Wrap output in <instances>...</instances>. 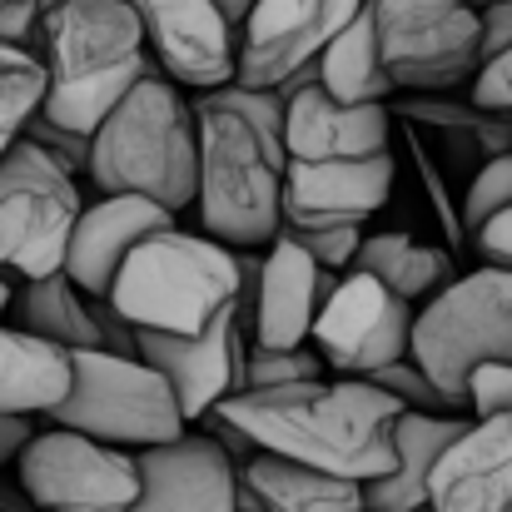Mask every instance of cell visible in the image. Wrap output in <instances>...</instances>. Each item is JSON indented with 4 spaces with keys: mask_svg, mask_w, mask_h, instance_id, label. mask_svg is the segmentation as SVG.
Masks as SVG:
<instances>
[{
    "mask_svg": "<svg viewBox=\"0 0 512 512\" xmlns=\"http://www.w3.org/2000/svg\"><path fill=\"white\" fill-rule=\"evenodd\" d=\"M353 269H368L378 274L393 294H403L408 304H428L453 274V254L438 249V244H423L413 234H398V229H383V234H363V249L353 259Z\"/></svg>",
    "mask_w": 512,
    "mask_h": 512,
    "instance_id": "25",
    "label": "cell"
},
{
    "mask_svg": "<svg viewBox=\"0 0 512 512\" xmlns=\"http://www.w3.org/2000/svg\"><path fill=\"white\" fill-rule=\"evenodd\" d=\"M428 512H512V418H468L433 463Z\"/></svg>",
    "mask_w": 512,
    "mask_h": 512,
    "instance_id": "18",
    "label": "cell"
},
{
    "mask_svg": "<svg viewBox=\"0 0 512 512\" xmlns=\"http://www.w3.org/2000/svg\"><path fill=\"white\" fill-rule=\"evenodd\" d=\"M70 393L40 418L60 428H80L90 438L120 443V448H155L189 428L184 403L174 383L145 363L140 353H110V348H75L70 353Z\"/></svg>",
    "mask_w": 512,
    "mask_h": 512,
    "instance_id": "6",
    "label": "cell"
},
{
    "mask_svg": "<svg viewBox=\"0 0 512 512\" xmlns=\"http://www.w3.org/2000/svg\"><path fill=\"white\" fill-rule=\"evenodd\" d=\"M15 473L40 512L60 508H120L130 512L140 498V453L90 438L80 428L35 423L30 443L15 458Z\"/></svg>",
    "mask_w": 512,
    "mask_h": 512,
    "instance_id": "10",
    "label": "cell"
},
{
    "mask_svg": "<svg viewBox=\"0 0 512 512\" xmlns=\"http://www.w3.org/2000/svg\"><path fill=\"white\" fill-rule=\"evenodd\" d=\"M80 209V174L65 170L40 140L20 135L0 155V269H15L20 279L65 269Z\"/></svg>",
    "mask_w": 512,
    "mask_h": 512,
    "instance_id": "8",
    "label": "cell"
},
{
    "mask_svg": "<svg viewBox=\"0 0 512 512\" xmlns=\"http://www.w3.org/2000/svg\"><path fill=\"white\" fill-rule=\"evenodd\" d=\"M40 418H20V413H0V468H15L20 448L30 443Z\"/></svg>",
    "mask_w": 512,
    "mask_h": 512,
    "instance_id": "38",
    "label": "cell"
},
{
    "mask_svg": "<svg viewBox=\"0 0 512 512\" xmlns=\"http://www.w3.org/2000/svg\"><path fill=\"white\" fill-rule=\"evenodd\" d=\"M130 512H239V458L209 428L140 448V498Z\"/></svg>",
    "mask_w": 512,
    "mask_h": 512,
    "instance_id": "15",
    "label": "cell"
},
{
    "mask_svg": "<svg viewBox=\"0 0 512 512\" xmlns=\"http://www.w3.org/2000/svg\"><path fill=\"white\" fill-rule=\"evenodd\" d=\"M468 5H478V10H483V5H493V0H468Z\"/></svg>",
    "mask_w": 512,
    "mask_h": 512,
    "instance_id": "43",
    "label": "cell"
},
{
    "mask_svg": "<svg viewBox=\"0 0 512 512\" xmlns=\"http://www.w3.org/2000/svg\"><path fill=\"white\" fill-rule=\"evenodd\" d=\"M214 413L239 423L254 448L368 483L393 468V428L408 408L373 378L339 373L334 383L309 378L284 388H239Z\"/></svg>",
    "mask_w": 512,
    "mask_h": 512,
    "instance_id": "2",
    "label": "cell"
},
{
    "mask_svg": "<svg viewBox=\"0 0 512 512\" xmlns=\"http://www.w3.org/2000/svg\"><path fill=\"white\" fill-rule=\"evenodd\" d=\"M363 0H259L239 30V85L274 90L294 70L314 65L324 45L358 15Z\"/></svg>",
    "mask_w": 512,
    "mask_h": 512,
    "instance_id": "13",
    "label": "cell"
},
{
    "mask_svg": "<svg viewBox=\"0 0 512 512\" xmlns=\"http://www.w3.org/2000/svg\"><path fill=\"white\" fill-rule=\"evenodd\" d=\"M249 343H254V319L249 309L234 299L229 309H219L204 329L170 334V329H140V358L155 363L174 383L184 418L199 423L204 413H214L229 393L244 388V363H249Z\"/></svg>",
    "mask_w": 512,
    "mask_h": 512,
    "instance_id": "12",
    "label": "cell"
},
{
    "mask_svg": "<svg viewBox=\"0 0 512 512\" xmlns=\"http://www.w3.org/2000/svg\"><path fill=\"white\" fill-rule=\"evenodd\" d=\"M35 55L50 70L40 110L85 135H95L125 90L155 70L140 10L130 0H50L40 15Z\"/></svg>",
    "mask_w": 512,
    "mask_h": 512,
    "instance_id": "3",
    "label": "cell"
},
{
    "mask_svg": "<svg viewBox=\"0 0 512 512\" xmlns=\"http://www.w3.org/2000/svg\"><path fill=\"white\" fill-rule=\"evenodd\" d=\"M199 120L184 85L160 65L125 90V100L95 125L90 184L100 194H150L170 209L194 204Z\"/></svg>",
    "mask_w": 512,
    "mask_h": 512,
    "instance_id": "4",
    "label": "cell"
},
{
    "mask_svg": "<svg viewBox=\"0 0 512 512\" xmlns=\"http://www.w3.org/2000/svg\"><path fill=\"white\" fill-rule=\"evenodd\" d=\"M45 5H50V0H45Z\"/></svg>",
    "mask_w": 512,
    "mask_h": 512,
    "instance_id": "44",
    "label": "cell"
},
{
    "mask_svg": "<svg viewBox=\"0 0 512 512\" xmlns=\"http://www.w3.org/2000/svg\"><path fill=\"white\" fill-rule=\"evenodd\" d=\"M289 229V224H284ZM324 269H353L358 249H363V224H324V229H289Z\"/></svg>",
    "mask_w": 512,
    "mask_h": 512,
    "instance_id": "33",
    "label": "cell"
},
{
    "mask_svg": "<svg viewBox=\"0 0 512 512\" xmlns=\"http://www.w3.org/2000/svg\"><path fill=\"white\" fill-rule=\"evenodd\" d=\"M413 319H418V304L393 294L378 274L343 269L329 299L319 304L309 343L324 353L334 373L368 378L413 353Z\"/></svg>",
    "mask_w": 512,
    "mask_h": 512,
    "instance_id": "11",
    "label": "cell"
},
{
    "mask_svg": "<svg viewBox=\"0 0 512 512\" xmlns=\"http://www.w3.org/2000/svg\"><path fill=\"white\" fill-rule=\"evenodd\" d=\"M214 5H219V15L234 25V35H239V30L249 25V15H254V5H259V0H214Z\"/></svg>",
    "mask_w": 512,
    "mask_h": 512,
    "instance_id": "40",
    "label": "cell"
},
{
    "mask_svg": "<svg viewBox=\"0 0 512 512\" xmlns=\"http://www.w3.org/2000/svg\"><path fill=\"white\" fill-rule=\"evenodd\" d=\"M239 512H363V483L259 448L239 463Z\"/></svg>",
    "mask_w": 512,
    "mask_h": 512,
    "instance_id": "21",
    "label": "cell"
},
{
    "mask_svg": "<svg viewBox=\"0 0 512 512\" xmlns=\"http://www.w3.org/2000/svg\"><path fill=\"white\" fill-rule=\"evenodd\" d=\"M512 45V0H493L483 5V60L503 55Z\"/></svg>",
    "mask_w": 512,
    "mask_h": 512,
    "instance_id": "37",
    "label": "cell"
},
{
    "mask_svg": "<svg viewBox=\"0 0 512 512\" xmlns=\"http://www.w3.org/2000/svg\"><path fill=\"white\" fill-rule=\"evenodd\" d=\"M413 358L433 383L468 408V373L488 358H512V269L483 264L448 279L413 319Z\"/></svg>",
    "mask_w": 512,
    "mask_h": 512,
    "instance_id": "7",
    "label": "cell"
},
{
    "mask_svg": "<svg viewBox=\"0 0 512 512\" xmlns=\"http://www.w3.org/2000/svg\"><path fill=\"white\" fill-rule=\"evenodd\" d=\"M473 105L512 115V45L503 55H493V60L478 65V75H473Z\"/></svg>",
    "mask_w": 512,
    "mask_h": 512,
    "instance_id": "34",
    "label": "cell"
},
{
    "mask_svg": "<svg viewBox=\"0 0 512 512\" xmlns=\"http://www.w3.org/2000/svg\"><path fill=\"white\" fill-rule=\"evenodd\" d=\"M70 348L0 319V413L45 418L70 393Z\"/></svg>",
    "mask_w": 512,
    "mask_h": 512,
    "instance_id": "23",
    "label": "cell"
},
{
    "mask_svg": "<svg viewBox=\"0 0 512 512\" xmlns=\"http://www.w3.org/2000/svg\"><path fill=\"white\" fill-rule=\"evenodd\" d=\"M468 428L463 413L408 408L393 428V468L363 483V512H428V478L443 448Z\"/></svg>",
    "mask_w": 512,
    "mask_h": 512,
    "instance_id": "22",
    "label": "cell"
},
{
    "mask_svg": "<svg viewBox=\"0 0 512 512\" xmlns=\"http://www.w3.org/2000/svg\"><path fill=\"white\" fill-rule=\"evenodd\" d=\"M0 512H40V503L25 493L20 473H15V478H5V468H0Z\"/></svg>",
    "mask_w": 512,
    "mask_h": 512,
    "instance_id": "39",
    "label": "cell"
},
{
    "mask_svg": "<svg viewBox=\"0 0 512 512\" xmlns=\"http://www.w3.org/2000/svg\"><path fill=\"white\" fill-rule=\"evenodd\" d=\"M468 413L473 418H512V358H488L468 373Z\"/></svg>",
    "mask_w": 512,
    "mask_h": 512,
    "instance_id": "31",
    "label": "cell"
},
{
    "mask_svg": "<svg viewBox=\"0 0 512 512\" xmlns=\"http://www.w3.org/2000/svg\"><path fill=\"white\" fill-rule=\"evenodd\" d=\"M60 512H120V508H60Z\"/></svg>",
    "mask_w": 512,
    "mask_h": 512,
    "instance_id": "42",
    "label": "cell"
},
{
    "mask_svg": "<svg viewBox=\"0 0 512 512\" xmlns=\"http://www.w3.org/2000/svg\"><path fill=\"white\" fill-rule=\"evenodd\" d=\"M179 224V209L150 199V194H100L95 204L80 209L75 234H70V254H65V274L85 289V294H110L125 254L150 239L155 229Z\"/></svg>",
    "mask_w": 512,
    "mask_h": 512,
    "instance_id": "20",
    "label": "cell"
},
{
    "mask_svg": "<svg viewBox=\"0 0 512 512\" xmlns=\"http://www.w3.org/2000/svg\"><path fill=\"white\" fill-rule=\"evenodd\" d=\"M319 70H324V90L353 100V105H368V100H388L398 85L383 65V50H378V25H373V5L363 0L358 15L343 25L339 35L324 45L319 55Z\"/></svg>",
    "mask_w": 512,
    "mask_h": 512,
    "instance_id": "26",
    "label": "cell"
},
{
    "mask_svg": "<svg viewBox=\"0 0 512 512\" xmlns=\"http://www.w3.org/2000/svg\"><path fill=\"white\" fill-rule=\"evenodd\" d=\"M324 353L314 343H294V348H264L249 343V363H244V388H284V383H309L324 378Z\"/></svg>",
    "mask_w": 512,
    "mask_h": 512,
    "instance_id": "28",
    "label": "cell"
},
{
    "mask_svg": "<svg viewBox=\"0 0 512 512\" xmlns=\"http://www.w3.org/2000/svg\"><path fill=\"white\" fill-rule=\"evenodd\" d=\"M10 304H15V289H10V279L0 274V319H5V309H10Z\"/></svg>",
    "mask_w": 512,
    "mask_h": 512,
    "instance_id": "41",
    "label": "cell"
},
{
    "mask_svg": "<svg viewBox=\"0 0 512 512\" xmlns=\"http://www.w3.org/2000/svg\"><path fill=\"white\" fill-rule=\"evenodd\" d=\"M155 65L184 90H219L239 70V35L214 0H130Z\"/></svg>",
    "mask_w": 512,
    "mask_h": 512,
    "instance_id": "14",
    "label": "cell"
},
{
    "mask_svg": "<svg viewBox=\"0 0 512 512\" xmlns=\"http://www.w3.org/2000/svg\"><path fill=\"white\" fill-rule=\"evenodd\" d=\"M398 90L443 95L483 65V10L468 0H368Z\"/></svg>",
    "mask_w": 512,
    "mask_h": 512,
    "instance_id": "9",
    "label": "cell"
},
{
    "mask_svg": "<svg viewBox=\"0 0 512 512\" xmlns=\"http://www.w3.org/2000/svg\"><path fill=\"white\" fill-rule=\"evenodd\" d=\"M45 0H0V45H30L40 35Z\"/></svg>",
    "mask_w": 512,
    "mask_h": 512,
    "instance_id": "35",
    "label": "cell"
},
{
    "mask_svg": "<svg viewBox=\"0 0 512 512\" xmlns=\"http://www.w3.org/2000/svg\"><path fill=\"white\" fill-rule=\"evenodd\" d=\"M339 284V269H324L289 229H279L274 244H264L254 269V343L264 348H294L309 343L319 304Z\"/></svg>",
    "mask_w": 512,
    "mask_h": 512,
    "instance_id": "17",
    "label": "cell"
},
{
    "mask_svg": "<svg viewBox=\"0 0 512 512\" xmlns=\"http://www.w3.org/2000/svg\"><path fill=\"white\" fill-rule=\"evenodd\" d=\"M508 204H512V150H503V155H488L478 165V174L468 179V189H463V234L473 239V229H483Z\"/></svg>",
    "mask_w": 512,
    "mask_h": 512,
    "instance_id": "29",
    "label": "cell"
},
{
    "mask_svg": "<svg viewBox=\"0 0 512 512\" xmlns=\"http://www.w3.org/2000/svg\"><path fill=\"white\" fill-rule=\"evenodd\" d=\"M239 284H244V249L204 229L170 224L125 254L105 299L135 329L189 334L204 329L219 309H229L239 299Z\"/></svg>",
    "mask_w": 512,
    "mask_h": 512,
    "instance_id": "5",
    "label": "cell"
},
{
    "mask_svg": "<svg viewBox=\"0 0 512 512\" xmlns=\"http://www.w3.org/2000/svg\"><path fill=\"white\" fill-rule=\"evenodd\" d=\"M378 388H388L403 408H418V413H463L438 383H433V373L408 353V358H398V363H388V368H378V373H368Z\"/></svg>",
    "mask_w": 512,
    "mask_h": 512,
    "instance_id": "30",
    "label": "cell"
},
{
    "mask_svg": "<svg viewBox=\"0 0 512 512\" xmlns=\"http://www.w3.org/2000/svg\"><path fill=\"white\" fill-rule=\"evenodd\" d=\"M25 135L30 140H40L65 170L75 174H90V150H95V135H85V130H70V125H60V120H50L45 110H35L30 115V125H25Z\"/></svg>",
    "mask_w": 512,
    "mask_h": 512,
    "instance_id": "32",
    "label": "cell"
},
{
    "mask_svg": "<svg viewBox=\"0 0 512 512\" xmlns=\"http://www.w3.org/2000/svg\"><path fill=\"white\" fill-rule=\"evenodd\" d=\"M95 299L100 294H85L65 269H55V274L25 279V289L15 294V314H20V324L30 334L65 343L70 353L75 348H105V329H100Z\"/></svg>",
    "mask_w": 512,
    "mask_h": 512,
    "instance_id": "24",
    "label": "cell"
},
{
    "mask_svg": "<svg viewBox=\"0 0 512 512\" xmlns=\"http://www.w3.org/2000/svg\"><path fill=\"white\" fill-rule=\"evenodd\" d=\"M50 70L30 45H0V155L25 135L30 115L45 105Z\"/></svg>",
    "mask_w": 512,
    "mask_h": 512,
    "instance_id": "27",
    "label": "cell"
},
{
    "mask_svg": "<svg viewBox=\"0 0 512 512\" xmlns=\"http://www.w3.org/2000/svg\"><path fill=\"white\" fill-rule=\"evenodd\" d=\"M199 174L194 209L204 234L234 249H264L284 229V100L259 85H219L194 95Z\"/></svg>",
    "mask_w": 512,
    "mask_h": 512,
    "instance_id": "1",
    "label": "cell"
},
{
    "mask_svg": "<svg viewBox=\"0 0 512 512\" xmlns=\"http://www.w3.org/2000/svg\"><path fill=\"white\" fill-rule=\"evenodd\" d=\"M284 100V145L294 160H353V155H383L393 135V115L383 100L353 105L324 90V80H309Z\"/></svg>",
    "mask_w": 512,
    "mask_h": 512,
    "instance_id": "19",
    "label": "cell"
},
{
    "mask_svg": "<svg viewBox=\"0 0 512 512\" xmlns=\"http://www.w3.org/2000/svg\"><path fill=\"white\" fill-rule=\"evenodd\" d=\"M473 249L483 254V264H508L512 269V204L498 209L483 229H473Z\"/></svg>",
    "mask_w": 512,
    "mask_h": 512,
    "instance_id": "36",
    "label": "cell"
},
{
    "mask_svg": "<svg viewBox=\"0 0 512 512\" xmlns=\"http://www.w3.org/2000/svg\"><path fill=\"white\" fill-rule=\"evenodd\" d=\"M393 150L353 155V160H294L284 174V224L324 229V224H363L393 194Z\"/></svg>",
    "mask_w": 512,
    "mask_h": 512,
    "instance_id": "16",
    "label": "cell"
}]
</instances>
